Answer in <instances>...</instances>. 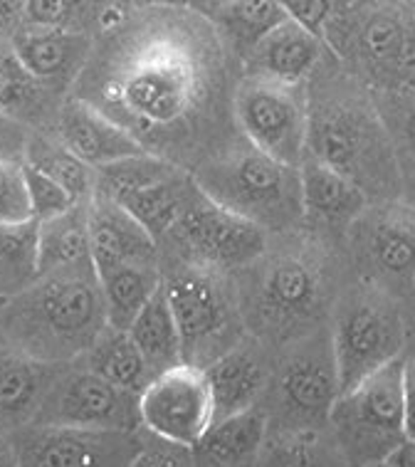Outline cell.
<instances>
[{
  "label": "cell",
  "instance_id": "cell-17",
  "mask_svg": "<svg viewBox=\"0 0 415 467\" xmlns=\"http://www.w3.org/2000/svg\"><path fill=\"white\" fill-rule=\"evenodd\" d=\"M13 50L40 85L59 92L82 77L94 43L87 33L27 23L17 27Z\"/></svg>",
  "mask_w": 415,
  "mask_h": 467
},
{
  "label": "cell",
  "instance_id": "cell-8",
  "mask_svg": "<svg viewBox=\"0 0 415 467\" xmlns=\"http://www.w3.org/2000/svg\"><path fill=\"white\" fill-rule=\"evenodd\" d=\"M230 272L181 257L163 272V289L176 315L183 361L208 366L245 339V322L237 305Z\"/></svg>",
  "mask_w": 415,
  "mask_h": 467
},
{
  "label": "cell",
  "instance_id": "cell-40",
  "mask_svg": "<svg viewBox=\"0 0 415 467\" xmlns=\"http://www.w3.org/2000/svg\"><path fill=\"white\" fill-rule=\"evenodd\" d=\"M176 445H169V451H163V448H149L146 445L144 452H141V458L136 460L134 467H186V460L178 458Z\"/></svg>",
  "mask_w": 415,
  "mask_h": 467
},
{
  "label": "cell",
  "instance_id": "cell-45",
  "mask_svg": "<svg viewBox=\"0 0 415 467\" xmlns=\"http://www.w3.org/2000/svg\"><path fill=\"white\" fill-rule=\"evenodd\" d=\"M181 3H186L188 8L198 10V13H203L205 17L213 16L215 10L225 8L230 3H235V0H181Z\"/></svg>",
  "mask_w": 415,
  "mask_h": 467
},
{
  "label": "cell",
  "instance_id": "cell-37",
  "mask_svg": "<svg viewBox=\"0 0 415 467\" xmlns=\"http://www.w3.org/2000/svg\"><path fill=\"white\" fill-rule=\"evenodd\" d=\"M33 218L27 198L23 161L0 156V225L23 223Z\"/></svg>",
  "mask_w": 415,
  "mask_h": 467
},
{
  "label": "cell",
  "instance_id": "cell-39",
  "mask_svg": "<svg viewBox=\"0 0 415 467\" xmlns=\"http://www.w3.org/2000/svg\"><path fill=\"white\" fill-rule=\"evenodd\" d=\"M403 403L408 438H415V354L403 357Z\"/></svg>",
  "mask_w": 415,
  "mask_h": 467
},
{
  "label": "cell",
  "instance_id": "cell-23",
  "mask_svg": "<svg viewBox=\"0 0 415 467\" xmlns=\"http://www.w3.org/2000/svg\"><path fill=\"white\" fill-rule=\"evenodd\" d=\"M94 265L156 263L159 240L117 201L94 196L87 205Z\"/></svg>",
  "mask_w": 415,
  "mask_h": 467
},
{
  "label": "cell",
  "instance_id": "cell-46",
  "mask_svg": "<svg viewBox=\"0 0 415 467\" xmlns=\"http://www.w3.org/2000/svg\"><path fill=\"white\" fill-rule=\"evenodd\" d=\"M0 467H20L13 438H0Z\"/></svg>",
  "mask_w": 415,
  "mask_h": 467
},
{
  "label": "cell",
  "instance_id": "cell-29",
  "mask_svg": "<svg viewBox=\"0 0 415 467\" xmlns=\"http://www.w3.org/2000/svg\"><path fill=\"white\" fill-rule=\"evenodd\" d=\"M92 263L87 205L79 203L57 218L40 223V277Z\"/></svg>",
  "mask_w": 415,
  "mask_h": 467
},
{
  "label": "cell",
  "instance_id": "cell-13",
  "mask_svg": "<svg viewBox=\"0 0 415 467\" xmlns=\"http://www.w3.org/2000/svg\"><path fill=\"white\" fill-rule=\"evenodd\" d=\"M166 238L173 240L181 255L188 260L213 265L225 272L253 265L270 247V233L211 201L195 186V181L176 225Z\"/></svg>",
  "mask_w": 415,
  "mask_h": 467
},
{
  "label": "cell",
  "instance_id": "cell-2",
  "mask_svg": "<svg viewBox=\"0 0 415 467\" xmlns=\"http://www.w3.org/2000/svg\"><path fill=\"white\" fill-rule=\"evenodd\" d=\"M306 151L344 173L371 203L400 198L403 173L371 89L348 75L334 55L309 79Z\"/></svg>",
  "mask_w": 415,
  "mask_h": 467
},
{
  "label": "cell",
  "instance_id": "cell-21",
  "mask_svg": "<svg viewBox=\"0 0 415 467\" xmlns=\"http://www.w3.org/2000/svg\"><path fill=\"white\" fill-rule=\"evenodd\" d=\"M59 366L0 344V438L20 433L37 420Z\"/></svg>",
  "mask_w": 415,
  "mask_h": 467
},
{
  "label": "cell",
  "instance_id": "cell-26",
  "mask_svg": "<svg viewBox=\"0 0 415 467\" xmlns=\"http://www.w3.org/2000/svg\"><path fill=\"white\" fill-rule=\"evenodd\" d=\"M208 17L240 67L247 55L287 20V10L280 0H235Z\"/></svg>",
  "mask_w": 415,
  "mask_h": 467
},
{
  "label": "cell",
  "instance_id": "cell-18",
  "mask_svg": "<svg viewBox=\"0 0 415 467\" xmlns=\"http://www.w3.org/2000/svg\"><path fill=\"white\" fill-rule=\"evenodd\" d=\"M302 176V205L305 225L316 235H341L347 238L351 223L368 208L366 196L354 181L306 151L299 163Z\"/></svg>",
  "mask_w": 415,
  "mask_h": 467
},
{
  "label": "cell",
  "instance_id": "cell-34",
  "mask_svg": "<svg viewBox=\"0 0 415 467\" xmlns=\"http://www.w3.org/2000/svg\"><path fill=\"white\" fill-rule=\"evenodd\" d=\"M45 89L16 50H0V114L13 121L30 119L45 107Z\"/></svg>",
  "mask_w": 415,
  "mask_h": 467
},
{
  "label": "cell",
  "instance_id": "cell-14",
  "mask_svg": "<svg viewBox=\"0 0 415 467\" xmlns=\"http://www.w3.org/2000/svg\"><path fill=\"white\" fill-rule=\"evenodd\" d=\"M139 413L141 428L156 441L193 451L215 423L205 368L181 361L153 376L139 396Z\"/></svg>",
  "mask_w": 415,
  "mask_h": 467
},
{
  "label": "cell",
  "instance_id": "cell-42",
  "mask_svg": "<svg viewBox=\"0 0 415 467\" xmlns=\"http://www.w3.org/2000/svg\"><path fill=\"white\" fill-rule=\"evenodd\" d=\"M20 146V129H17V121L8 119L0 114V156H8V159H16L13 153L17 151Z\"/></svg>",
  "mask_w": 415,
  "mask_h": 467
},
{
  "label": "cell",
  "instance_id": "cell-20",
  "mask_svg": "<svg viewBox=\"0 0 415 467\" xmlns=\"http://www.w3.org/2000/svg\"><path fill=\"white\" fill-rule=\"evenodd\" d=\"M327 55L329 47L319 35L287 17L243 60L240 75L265 77L285 85H309Z\"/></svg>",
  "mask_w": 415,
  "mask_h": 467
},
{
  "label": "cell",
  "instance_id": "cell-30",
  "mask_svg": "<svg viewBox=\"0 0 415 467\" xmlns=\"http://www.w3.org/2000/svg\"><path fill=\"white\" fill-rule=\"evenodd\" d=\"M40 280V221L0 225V292L17 295Z\"/></svg>",
  "mask_w": 415,
  "mask_h": 467
},
{
  "label": "cell",
  "instance_id": "cell-11",
  "mask_svg": "<svg viewBox=\"0 0 415 467\" xmlns=\"http://www.w3.org/2000/svg\"><path fill=\"white\" fill-rule=\"evenodd\" d=\"M358 280L396 297L415 295V205L403 198L368 203L347 233Z\"/></svg>",
  "mask_w": 415,
  "mask_h": 467
},
{
  "label": "cell",
  "instance_id": "cell-27",
  "mask_svg": "<svg viewBox=\"0 0 415 467\" xmlns=\"http://www.w3.org/2000/svg\"><path fill=\"white\" fill-rule=\"evenodd\" d=\"M79 361L87 368H92L94 374H99L114 386L136 393V396H141V391L156 376L141 354V348L129 337V332L117 329V327H107L102 337L94 341L92 348Z\"/></svg>",
  "mask_w": 415,
  "mask_h": 467
},
{
  "label": "cell",
  "instance_id": "cell-5",
  "mask_svg": "<svg viewBox=\"0 0 415 467\" xmlns=\"http://www.w3.org/2000/svg\"><path fill=\"white\" fill-rule=\"evenodd\" d=\"M191 176L211 201L260 225L265 233L287 235L305 225L299 166L272 159L245 136L211 153Z\"/></svg>",
  "mask_w": 415,
  "mask_h": 467
},
{
  "label": "cell",
  "instance_id": "cell-10",
  "mask_svg": "<svg viewBox=\"0 0 415 467\" xmlns=\"http://www.w3.org/2000/svg\"><path fill=\"white\" fill-rule=\"evenodd\" d=\"M270 383L285 431H316L329 425L331 408L341 393L329 327L322 324L289 341Z\"/></svg>",
  "mask_w": 415,
  "mask_h": 467
},
{
  "label": "cell",
  "instance_id": "cell-43",
  "mask_svg": "<svg viewBox=\"0 0 415 467\" xmlns=\"http://www.w3.org/2000/svg\"><path fill=\"white\" fill-rule=\"evenodd\" d=\"M383 467H415V438H406L390 452Z\"/></svg>",
  "mask_w": 415,
  "mask_h": 467
},
{
  "label": "cell",
  "instance_id": "cell-44",
  "mask_svg": "<svg viewBox=\"0 0 415 467\" xmlns=\"http://www.w3.org/2000/svg\"><path fill=\"white\" fill-rule=\"evenodd\" d=\"M111 5L121 13H136V10L153 8V5H166V3H181V0H109Z\"/></svg>",
  "mask_w": 415,
  "mask_h": 467
},
{
  "label": "cell",
  "instance_id": "cell-9",
  "mask_svg": "<svg viewBox=\"0 0 415 467\" xmlns=\"http://www.w3.org/2000/svg\"><path fill=\"white\" fill-rule=\"evenodd\" d=\"M334 448L351 467H379L408 438L403 358L339 393L331 408Z\"/></svg>",
  "mask_w": 415,
  "mask_h": 467
},
{
  "label": "cell",
  "instance_id": "cell-47",
  "mask_svg": "<svg viewBox=\"0 0 415 467\" xmlns=\"http://www.w3.org/2000/svg\"><path fill=\"white\" fill-rule=\"evenodd\" d=\"M400 198L408 203L415 205V169L403 173V188H400Z\"/></svg>",
  "mask_w": 415,
  "mask_h": 467
},
{
  "label": "cell",
  "instance_id": "cell-41",
  "mask_svg": "<svg viewBox=\"0 0 415 467\" xmlns=\"http://www.w3.org/2000/svg\"><path fill=\"white\" fill-rule=\"evenodd\" d=\"M20 17H26V0H0V35L16 30Z\"/></svg>",
  "mask_w": 415,
  "mask_h": 467
},
{
  "label": "cell",
  "instance_id": "cell-7",
  "mask_svg": "<svg viewBox=\"0 0 415 467\" xmlns=\"http://www.w3.org/2000/svg\"><path fill=\"white\" fill-rule=\"evenodd\" d=\"M329 334L344 393L406 357L408 319L400 297L356 280L334 299Z\"/></svg>",
  "mask_w": 415,
  "mask_h": 467
},
{
  "label": "cell",
  "instance_id": "cell-36",
  "mask_svg": "<svg viewBox=\"0 0 415 467\" xmlns=\"http://www.w3.org/2000/svg\"><path fill=\"white\" fill-rule=\"evenodd\" d=\"M23 173H26L27 198H30V211H33L35 221H50V218H57L62 213L79 205L57 181H52L47 173L37 171L27 161H23Z\"/></svg>",
  "mask_w": 415,
  "mask_h": 467
},
{
  "label": "cell",
  "instance_id": "cell-33",
  "mask_svg": "<svg viewBox=\"0 0 415 467\" xmlns=\"http://www.w3.org/2000/svg\"><path fill=\"white\" fill-rule=\"evenodd\" d=\"M373 104L390 136L400 173L415 169V87L371 89Z\"/></svg>",
  "mask_w": 415,
  "mask_h": 467
},
{
  "label": "cell",
  "instance_id": "cell-22",
  "mask_svg": "<svg viewBox=\"0 0 415 467\" xmlns=\"http://www.w3.org/2000/svg\"><path fill=\"white\" fill-rule=\"evenodd\" d=\"M205 374L211 383L215 420L245 413L257 406L272 379L260 341L254 337L237 341L235 347L205 368Z\"/></svg>",
  "mask_w": 415,
  "mask_h": 467
},
{
  "label": "cell",
  "instance_id": "cell-6",
  "mask_svg": "<svg viewBox=\"0 0 415 467\" xmlns=\"http://www.w3.org/2000/svg\"><path fill=\"white\" fill-rule=\"evenodd\" d=\"M324 43L368 89L415 87V3L337 0Z\"/></svg>",
  "mask_w": 415,
  "mask_h": 467
},
{
  "label": "cell",
  "instance_id": "cell-12",
  "mask_svg": "<svg viewBox=\"0 0 415 467\" xmlns=\"http://www.w3.org/2000/svg\"><path fill=\"white\" fill-rule=\"evenodd\" d=\"M237 134L270 153L272 159L299 166L309 141V89L265 77L240 75L233 94Z\"/></svg>",
  "mask_w": 415,
  "mask_h": 467
},
{
  "label": "cell",
  "instance_id": "cell-3",
  "mask_svg": "<svg viewBox=\"0 0 415 467\" xmlns=\"http://www.w3.org/2000/svg\"><path fill=\"white\" fill-rule=\"evenodd\" d=\"M282 243L267 247L260 260L235 275L240 315L250 337L287 347L289 341L322 327L331 312L329 267L319 243L302 238L299 230L280 235Z\"/></svg>",
  "mask_w": 415,
  "mask_h": 467
},
{
  "label": "cell",
  "instance_id": "cell-4",
  "mask_svg": "<svg viewBox=\"0 0 415 467\" xmlns=\"http://www.w3.org/2000/svg\"><path fill=\"white\" fill-rule=\"evenodd\" d=\"M109 327L99 275L92 265L50 272L5 297L3 329L8 344L47 364L82 358Z\"/></svg>",
  "mask_w": 415,
  "mask_h": 467
},
{
  "label": "cell",
  "instance_id": "cell-1",
  "mask_svg": "<svg viewBox=\"0 0 415 467\" xmlns=\"http://www.w3.org/2000/svg\"><path fill=\"white\" fill-rule=\"evenodd\" d=\"M233 55L211 17L186 3L127 13L94 45L79 82L87 102L129 129L149 153L191 171L221 151L233 117Z\"/></svg>",
  "mask_w": 415,
  "mask_h": 467
},
{
  "label": "cell",
  "instance_id": "cell-35",
  "mask_svg": "<svg viewBox=\"0 0 415 467\" xmlns=\"http://www.w3.org/2000/svg\"><path fill=\"white\" fill-rule=\"evenodd\" d=\"M260 467H331V462L316 431H282L265 442Z\"/></svg>",
  "mask_w": 415,
  "mask_h": 467
},
{
  "label": "cell",
  "instance_id": "cell-32",
  "mask_svg": "<svg viewBox=\"0 0 415 467\" xmlns=\"http://www.w3.org/2000/svg\"><path fill=\"white\" fill-rule=\"evenodd\" d=\"M127 13L111 5L109 0H26V20L33 26L65 27L87 33V26L109 30Z\"/></svg>",
  "mask_w": 415,
  "mask_h": 467
},
{
  "label": "cell",
  "instance_id": "cell-28",
  "mask_svg": "<svg viewBox=\"0 0 415 467\" xmlns=\"http://www.w3.org/2000/svg\"><path fill=\"white\" fill-rule=\"evenodd\" d=\"M134 344L141 348V354L151 366L153 374H161L171 366L183 361V339L178 329L176 315L171 309L163 285L156 289L144 309L136 315L134 324L127 329Z\"/></svg>",
  "mask_w": 415,
  "mask_h": 467
},
{
  "label": "cell",
  "instance_id": "cell-48",
  "mask_svg": "<svg viewBox=\"0 0 415 467\" xmlns=\"http://www.w3.org/2000/svg\"><path fill=\"white\" fill-rule=\"evenodd\" d=\"M410 334H413V339H415V306H413V322H408V339H410Z\"/></svg>",
  "mask_w": 415,
  "mask_h": 467
},
{
  "label": "cell",
  "instance_id": "cell-31",
  "mask_svg": "<svg viewBox=\"0 0 415 467\" xmlns=\"http://www.w3.org/2000/svg\"><path fill=\"white\" fill-rule=\"evenodd\" d=\"M23 161L47 173L52 181H57L77 203L92 201L97 193V169L75 156L62 141H50L43 136L27 141Z\"/></svg>",
  "mask_w": 415,
  "mask_h": 467
},
{
  "label": "cell",
  "instance_id": "cell-15",
  "mask_svg": "<svg viewBox=\"0 0 415 467\" xmlns=\"http://www.w3.org/2000/svg\"><path fill=\"white\" fill-rule=\"evenodd\" d=\"M37 425H72L92 431H139V396L94 374L79 358L59 366ZM33 423V425H35Z\"/></svg>",
  "mask_w": 415,
  "mask_h": 467
},
{
  "label": "cell",
  "instance_id": "cell-49",
  "mask_svg": "<svg viewBox=\"0 0 415 467\" xmlns=\"http://www.w3.org/2000/svg\"><path fill=\"white\" fill-rule=\"evenodd\" d=\"M408 3H415V0H408Z\"/></svg>",
  "mask_w": 415,
  "mask_h": 467
},
{
  "label": "cell",
  "instance_id": "cell-16",
  "mask_svg": "<svg viewBox=\"0 0 415 467\" xmlns=\"http://www.w3.org/2000/svg\"><path fill=\"white\" fill-rule=\"evenodd\" d=\"M20 467H134L146 442L136 431L27 425L10 435Z\"/></svg>",
  "mask_w": 415,
  "mask_h": 467
},
{
  "label": "cell",
  "instance_id": "cell-24",
  "mask_svg": "<svg viewBox=\"0 0 415 467\" xmlns=\"http://www.w3.org/2000/svg\"><path fill=\"white\" fill-rule=\"evenodd\" d=\"M267 431L270 416L260 406L215 420L193 448L195 458L203 467H253L263 455Z\"/></svg>",
  "mask_w": 415,
  "mask_h": 467
},
{
  "label": "cell",
  "instance_id": "cell-19",
  "mask_svg": "<svg viewBox=\"0 0 415 467\" xmlns=\"http://www.w3.org/2000/svg\"><path fill=\"white\" fill-rule=\"evenodd\" d=\"M57 136L69 151L92 169H104L146 153L144 144L129 129L87 99H75L59 111Z\"/></svg>",
  "mask_w": 415,
  "mask_h": 467
},
{
  "label": "cell",
  "instance_id": "cell-50",
  "mask_svg": "<svg viewBox=\"0 0 415 467\" xmlns=\"http://www.w3.org/2000/svg\"><path fill=\"white\" fill-rule=\"evenodd\" d=\"M381 467H383V465H381Z\"/></svg>",
  "mask_w": 415,
  "mask_h": 467
},
{
  "label": "cell",
  "instance_id": "cell-38",
  "mask_svg": "<svg viewBox=\"0 0 415 467\" xmlns=\"http://www.w3.org/2000/svg\"><path fill=\"white\" fill-rule=\"evenodd\" d=\"M282 8L287 10V17L295 23L305 26L324 40V30L329 23L331 13H334V3L337 0H280Z\"/></svg>",
  "mask_w": 415,
  "mask_h": 467
},
{
  "label": "cell",
  "instance_id": "cell-25",
  "mask_svg": "<svg viewBox=\"0 0 415 467\" xmlns=\"http://www.w3.org/2000/svg\"><path fill=\"white\" fill-rule=\"evenodd\" d=\"M94 267L102 285L109 327L127 332L136 315L163 285L161 267L159 263H109Z\"/></svg>",
  "mask_w": 415,
  "mask_h": 467
}]
</instances>
